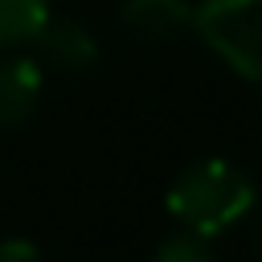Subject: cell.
<instances>
[{
  "label": "cell",
  "instance_id": "9",
  "mask_svg": "<svg viewBox=\"0 0 262 262\" xmlns=\"http://www.w3.org/2000/svg\"><path fill=\"white\" fill-rule=\"evenodd\" d=\"M254 250H258V258H262V221H258V229H254Z\"/></svg>",
  "mask_w": 262,
  "mask_h": 262
},
{
  "label": "cell",
  "instance_id": "3",
  "mask_svg": "<svg viewBox=\"0 0 262 262\" xmlns=\"http://www.w3.org/2000/svg\"><path fill=\"white\" fill-rule=\"evenodd\" d=\"M119 20L131 37L147 45H168L192 33V4L188 0H123Z\"/></svg>",
  "mask_w": 262,
  "mask_h": 262
},
{
  "label": "cell",
  "instance_id": "8",
  "mask_svg": "<svg viewBox=\"0 0 262 262\" xmlns=\"http://www.w3.org/2000/svg\"><path fill=\"white\" fill-rule=\"evenodd\" d=\"M0 262H41V254L25 237H4L0 242Z\"/></svg>",
  "mask_w": 262,
  "mask_h": 262
},
{
  "label": "cell",
  "instance_id": "4",
  "mask_svg": "<svg viewBox=\"0 0 262 262\" xmlns=\"http://www.w3.org/2000/svg\"><path fill=\"white\" fill-rule=\"evenodd\" d=\"M33 41L41 45V57L53 70H66V74H82L98 57V41H94V33L82 20H53L49 16Z\"/></svg>",
  "mask_w": 262,
  "mask_h": 262
},
{
  "label": "cell",
  "instance_id": "1",
  "mask_svg": "<svg viewBox=\"0 0 262 262\" xmlns=\"http://www.w3.org/2000/svg\"><path fill=\"white\" fill-rule=\"evenodd\" d=\"M258 201L254 180L229 160H196L188 164L168 188V213L180 229L196 237H217L221 229L237 225Z\"/></svg>",
  "mask_w": 262,
  "mask_h": 262
},
{
  "label": "cell",
  "instance_id": "6",
  "mask_svg": "<svg viewBox=\"0 0 262 262\" xmlns=\"http://www.w3.org/2000/svg\"><path fill=\"white\" fill-rule=\"evenodd\" d=\"M49 20V0H0V49L25 45Z\"/></svg>",
  "mask_w": 262,
  "mask_h": 262
},
{
  "label": "cell",
  "instance_id": "2",
  "mask_svg": "<svg viewBox=\"0 0 262 262\" xmlns=\"http://www.w3.org/2000/svg\"><path fill=\"white\" fill-rule=\"evenodd\" d=\"M192 29L237 78L262 82V0H201Z\"/></svg>",
  "mask_w": 262,
  "mask_h": 262
},
{
  "label": "cell",
  "instance_id": "7",
  "mask_svg": "<svg viewBox=\"0 0 262 262\" xmlns=\"http://www.w3.org/2000/svg\"><path fill=\"white\" fill-rule=\"evenodd\" d=\"M147 262H217V254H213L209 237H196V233L180 229V233L164 237V242L151 250Z\"/></svg>",
  "mask_w": 262,
  "mask_h": 262
},
{
  "label": "cell",
  "instance_id": "5",
  "mask_svg": "<svg viewBox=\"0 0 262 262\" xmlns=\"http://www.w3.org/2000/svg\"><path fill=\"white\" fill-rule=\"evenodd\" d=\"M41 98V66L33 57H0V131L33 115Z\"/></svg>",
  "mask_w": 262,
  "mask_h": 262
}]
</instances>
